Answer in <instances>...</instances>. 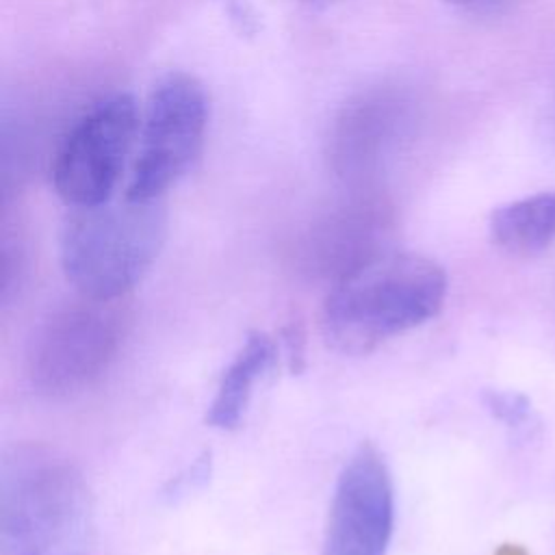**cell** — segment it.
Wrapping results in <instances>:
<instances>
[{
	"mask_svg": "<svg viewBox=\"0 0 555 555\" xmlns=\"http://www.w3.org/2000/svg\"><path fill=\"white\" fill-rule=\"evenodd\" d=\"M275 360V340L264 332H251L225 366L208 405L206 423L215 429H234L247 412L256 384L273 369Z\"/></svg>",
	"mask_w": 555,
	"mask_h": 555,
	"instance_id": "ba28073f",
	"label": "cell"
},
{
	"mask_svg": "<svg viewBox=\"0 0 555 555\" xmlns=\"http://www.w3.org/2000/svg\"><path fill=\"white\" fill-rule=\"evenodd\" d=\"M447 297L444 269L416 251H375L336 278L321 308L325 343L362 356L434 319Z\"/></svg>",
	"mask_w": 555,
	"mask_h": 555,
	"instance_id": "7a4b0ae2",
	"label": "cell"
},
{
	"mask_svg": "<svg viewBox=\"0 0 555 555\" xmlns=\"http://www.w3.org/2000/svg\"><path fill=\"white\" fill-rule=\"evenodd\" d=\"M447 2H455V4H464V2H473V0H447Z\"/></svg>",
	"mask_w": 555,
	"mask_h": 555,
	"instance_id": "4fadbf2b",
	"label": "cell"
},
{
	"mask_svg": "<svg viewBox=\"0 0 555 555\" xmlns=\"http://www.w3.org/2000/svg\"><path fill=\"white\" fill-rule=\"evenodd\" d=\"M392 529L390 468L373 442H362L336 479L321 555H386Z\"/></svg>",
	"mask_w": 555,
	"mask_h": 555,
	"instance_id": "52a82bcc",
	"label": "cell"
},
{
	"mask_svg": "<svg viewBox=\"0 0 555 555\" xmlns=\"http://www.w3.org/2000/svg\"><path fill=\"white\" fill-rule=\"evenodd\" d=\"M124 299L80 295L59 306L30 338L26 371L33 388L48 397H69L102 377L128 330Z\"/></svg>",
	"mask_w": 555,
	"mask_h": 555,
	"instance_id": "277c9868",
	"label": "cell"
},
{
	"mask_svg": "<svg viewBox=\"0 0 555 555\" xmlns=\"http://www.w3.org/2000/svg\"><path fill=\"white\" fill-rule=\"evenodd\" d=\"M95 509L80 466L41 442L0 462V555H91Z\"/></svg>",
	"mask_w": 555,
	"mask_h": 555,
	"instance_id": "6da1fadb",
	"label": "cell"
},
{
	"mask_svg": "<svg viewBox=\"0 0 555 555\" xmlns=\"http://www.w3.org/2000/svg\"><path fill=\"white\" fill-rule=\"evenodd\" d=\"M492 241L509 254H538L555 241V191L535 193L490 215Z\"/></svg>",
	"mask_w": 555,
	"mask_h": 555,
	"instance_id": "30bf717a",
	"label": "cell"
},
{
	"mask_svg": "<svg viewBox=\"0 0 555 555\" xmlns=\"http://www.w3.org/2000/svg\"><path fill=\"white\" fill-rule=\"evenodd\" d=\"M167 238L163 199H108L72 208L59 256L74 288L93 299H124L150 271Z\"/></svg>",
	"mask_w": 555,
	"mask_h": 555,
	"instance_id": "3957f363",
	"label": "cell"
},
{
	"mask_svg": "<svg viewBox=\"0 0 555 555\" xmlns=\"http://www.w3.org/2000/svg\"><path fill=\"white\" fill-rule=\"evenodd\" d=\"M397 104L388 95H371L345 111L334 134V160L343 173L362 171L386 147L399 121Z\"/></svg>",
	"mask_w": 555,
	"mask_h": 555,
	"instance_id": "9c48e42d",
	"label": "cell"
},
{
	"mask_svg": "<svg viewBox=\"0 0 555 555\" xmlns=\"http://www.w3.org/2000/svg\"><path fill=\"white\" fill-rule=\"evenodd\" d=\"M139 124L141 111L130 93H115L91 106L54 152L50 178L56 195L72 208L113 199Z\"/></svg>",
	"mask_w": 555,
	"mask_h": 555,
	"instance_id": "8992f818",
	"label": "cell"
},
{
	"mask_svg": "<svg viewBox=\"0 0 555 555\" xmlns=\"http://www.w3.org/2000/svg\"><path fill=\"white\" fill-rule=\"evenodd\" d=\"M208 100L202 82L184 72L163 76L141 113L137 154L124 195L163 199L202 154Z\"/></svg>",
	"mask_w": 555,
	"mask_h": 555,
	"instance_id": "5b68a950",
	"label": "cell"
},
{
	"mask_svg": "<svg viewBox=\"0 0 555 555\" xmlns=\"http://www.w3.org/2000/svg\"><path fill=\"white\" fill-rule=\"evenodd\" d=\"M488 410L509 423V425H518L525 421L527 412H529V403L522 395H514V392H496V390H488L483 397Z\"/></svg>",
	"mask_w": 555,
	"mask_h": 555,
	"instance_id": "8fae6325",
	"label": "cell"
},
{
	"mask_svg": "<svg viewBox=\"0 0 555 555\" xmlns=\"http://www.w3.org/2000/svg\"><path fill=\"white\" fill-rule=\"evenodd\" d=\"M208 470H210V457H208V453H204L202 457H197V460L186 468V473L178 475V477L169 483L167 496H178V494L186 492L189 488H195V486L204 483L206 477H208Z\"/></svg>",
	"mask_w": 555,
	"mask_h": 555,
	"instance_id": "7c38bea8",
	"label": "cell"
}]
</instances>
